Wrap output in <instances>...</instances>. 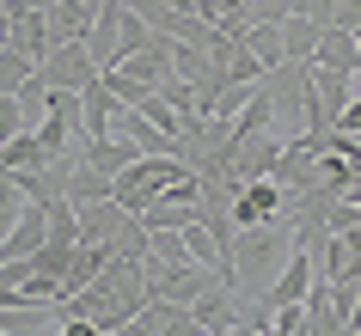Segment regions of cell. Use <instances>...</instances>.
Segmentation results:
<instances>
[{"label": "cell", "instance_id": "obj_1", "mask_svg": "<svg viewBox=\"0 0 361 336\" xmlns=\"http://www.w3.org/2000/svg\"><path fill=\"white\" fill-rule=\"evenodd\" d=\"M190 171L196 166H190V159H178V153H141L129 171H116V178H111V196L129 208V214H147V208L166 202L171 184H184Z\"/></svg>", "mask_w": 361, "mask_h": 336}, {"label": "cell", "instance_id": "obj_2", "mask_svg": "<svg viewBox=\"0 0 361 336\" xmlns=\"http://www.w3.org/2000/svg\"><path fill=\"white\" fill-rule=\"evenodd\" d=\"M209 287H221V275H214L209 263H196V257H171V263L147 257V294L159 299V306H184V312H190Z\"/></svg>", "mask_w": 361, "mask_h": 336}, {"label": "cell", "instance_id": "obj_3", "mask_svg": "<svg viewBox=\"0 0 361 336\" xmlns=\"http://www.w3.org/2000/svg\"><path fill=\"white\" fill-rule=\"evenodd\" d=\"M282 251H288L282 220L245 226V232L233 239V269H239V281H245V275H257V269H282Z\"/></svg>", "mask_w": 361, "mask_h": 336}, {"label": "cell", "instance_id": "obj_4", "mask_svg": "<svg viewBox=\"0 0 361 336\" xmlns=\"http://www.w3.org/2000/svg\"><path fill=\"white\" fill-rule=\"evenodd\" d=\"M312 281H319V263H312V251H288L282 257V269L269 275V294H264V306H306V294H312Z\"/></svg>", "mask_w": 361, "mask_h": 336}, {"label": "cell", "instance_id": "obj_5", "mask_svg": "<svg viewBox=\"0 0 361 336\" xmlns=\"http://www.w3.org/2000/svg\"><path fill=\"white\" fill-rule=\"evenodd\" d=\"M86 56L98 61V74L104 68H116L123 61V0H98V13H92V25H86Z\"/></svg>", "mask_w": 361, "mask_h": 336}, {"label": "cell", "instance_id": "obj_6", "mask_svg": "<svg viewBox=\"0 0 361 336\" xmlns=\"http://www.w3.org/2000/svg\"><path fill=\"white\" fill-rule=\"evenodd\" d=\"M43 86H68V92H80V86H86V80H98V61L86 56V43H56V49H49V56H43Z\"/></svg>", "mask_w": 361, "mask_h": 336}, {"label": "cell", "instance_id": "obj_7", "mask_svg": "<svg viewBox=\"0 0 361 336\" xmlns=\"http://www.w3.org/2000/svg\"><path fill=\"white\" fill-rule=\"evenodd\" d=\"M123 111H129V104H123V98H116L111 86H104V74L80 86V129H86V141H98V135H111V123H116Z\"/></svg>", "mask_w": 361, "mask_h": 336}, {"label": "cell", "instance_id": "obj_8", "mask_svg": "<svg viewBox=\"0 0 361 336\" xmlns=\"http://www.w3.org/2000/svg\"><path fill=\"white\" fill-rule=\"evenodd\" d=\"M74 214H80V244H116V232H123V220H129V208L116 202V196L86 202V208H74Z\"/></svg>", "mask_w": 361, "mask_h": 336}, {"label": "cell", "instance_id": "obj_9", "mask_svg": "<svg viewBox=\"0 0 361 336\" xmlns=\"http://www.w3.org/2000/svg\"><path fill=\"white\" fill-rule=\"evenodd\" d=\"M312 68H331V74H355V68H361V43H355V31H337V25H324L319 43H312Z\"/></svg>", "mask_w": 361, "mask_h": 336}, {"label": "cell", "instance_id": "obj_10", "mask_svg": "<svg viewBox=\"0 0 361 336\" xmlns=\"http://www.w3.org/2000/svg\"><path fill=\"white\" fill-rule=\"evenodd\" d=\"M80 159L92 171H104V178H116V171H129L141 159V147H135L129 135H98V141H80Z\"/></svg>", "mask_w": 361, "mask_h": 336}, {"label": "cell", "instance_id": "obj_11", "mask_svg": "<svg viewBox=\"0 0 361 336\" xmlns=\"http://www.w3.org/2000/svg\"><path fill=\"white\" fill-rule=\"evenodd\" d=\"M43 239H49V220H43V202H31V208L19 214V226H13V232L0 239V263H13V257H31V251H37Z\"/></svg>", "mask_w": 361, "mask_h": 336}, {"label": "cell", "instance_id": "obj_12", "mask_svg": "<svg viewBox=\"0 0 361 336\" xmlns=\"http://www.w3.org/2000/svg\"><path fill=\"white\" fill-rule=\"evenodd\" d=\"M116 68H123L129 80H141V86H153V92H159V86L171 80V37H159L153 49H141V56H123Z\"/></svg>", "mask_w": 361, "mask_h": 336}, {"label": "cell", "instance_id": "obj_13", "mask_svg": "<svg viewBox=\"0 0 361 336\" xmlns=\"http://www.w3.org/2000/svg\"><path fill=\"white\" fill-rule=\"evenodd\" d=\"M111 257H116L111 244H80V251H74V269L61 275V299L86 294V281H98V269H104V263H111Z\"/></svg>", "mask_w": 361, "mask_h": 336}, {"label": "cell", "instance_id": "obj_14", "mask_svg": "<svg viewBox=\"0 0 361 336\" xmlns=\"http://www.w3.org/2000/svg\"><path fill=\"white\" fill-rule=\"evenodd\" d=\"M6 49H25V56L43 68V56H49V19H43L37 6H31V13H25L13 31H6Z\"/></svg>", "mask_w": 361, "mask_h": 336}, {"label": "cell", "instance_id": "obj_15", "mask_svg": "<svg viewBox=\"0 0 361 336\" xmlns=\"http://www.w3.org/2000/svg\"><path fill=\"white\" fill-rule=\"evenodd\" d=\"M239 43H245L251 56L264 61L269 74H276V68H282V61H288V56H282V25H269V19H251L245 31H239Z\"/></svg>", "mask_w": 361, "mask_h": 336}, {"label": "cell", "instance_id": "obj_16", "mask_svg": "<svg viewBox=\"0 0 361 336\" xmlns=\"http://www.w3.org/2000/svg\"><path fill=\"white\" fill-rule=\"evenodd\" d=\"M56 153L37 141V129H25V135H13L6 147H0V171H31V166H49Z\"/></svg>", "mask_w": 361, "mask_h": 336}, {"label": "cell", "instance_id": "obj_17", "mask_svg": "<svg viewBox=\"0 0 361 336\" xmlns=\"http://www.w3.org/2000/svg\"><path fill=\"white\" fill-rule=\"evenodd\" d=\"M104 196H111V178H104V171H92V166H86V159L74 153V178H68V202H74V208H86V202H104Z\"/></svg>", "mask_w": 361, "mask_h": 336}, {"label": "cell", "instance_id": "obj_18", "mask_svg": "<svg viewBox=\"0 0 361 336\" xmlns=\"http://www.w3.org/2000/svg\"><path fill=\"white\" fill-rule=\"evenodd\" d=\"M324 25H312L306 13H294V19H282V56L288 61H312V43H319Z\"/></svg>", "mask_w": 361, "mask_h": 336}, {"label": "cell", "instance_id": "obj_19", "mask_svg": "<svg viewBox=\"0 0 361 336\" xmlns=\"http://www.w3.org/2000/svg\"><path fill=\"white\" fill-rule=\"evenodd\" d=\"M43 220H49V239L43 244H80V214H74L68 196L61 202H43Z\"/></svg>", "mask_w": 361, "mask_h": 336}, {"label": "cell", "instance_id": "obj_20", "mask_svg": "<svg viewBox=\"0 0 361 336\" xmlns=\"http://www.w3.org/2000/svg\"><path fill=\"white\" fill-rule=\"evenodd\" d=\"M31 74H37V61L25 56V49H0V92L6 98H19L31 86Z\"/></svg>", "mask_w": 361, "mask_h": 336}, {"label": "cell", "instance_id": "obj_21", "mask_svg": "<svg viewBox=\"0 0 361 336\" xmlns=\"http://www.w3.org/2000/svg\"><path fill=\"white\" fill-rule=\"evenodd\" d=\"M25 189L13 184V178H6V171H0V239H6V232H13V226H19V214H25Z\"/></svg>", "mask_w": 361, "mask_h": 336}, {"label": "cell", "instance_id": "obj_22", "mask_svg": "<svg viewBox=\"0 0 361 336\" xmlns=\"http://www.w3.org/2000/svg\"><path fill=\"white\" fill-rule=\"evenodd\" d=\"M159 43V31H153L147 19H135L129 6H123V56H141V49H153Z\"/></svg>", "mask_w": 361, "mask_h": 336}, {"label": "cell", "instance_id": "obj_23", "mask_svg": "<svg viewBox=\"0 0 361 336\" xmlns=\"http://www.w3.org/2000/svg\"><path fill=\"white\" fill-rule=\"evenodd\" d=\"M19 111H25V129H37L43 116H49V86H43V74H31V86L19 92Z\"/></svg>", "mask_w": 361, "mask_h": 336}, {"label": "cell", "instance_id": "obj_24", "mask_svg": "<svg viewBox=\"0 0 361 336\" xmlns=\"http://www.w3.org/2000/svg\"><path fill=\"white\" fill-rule=\"evenodd\" d=\"M13 135H25V111H19V98L0 92V147H6Z\"/></svg>", "mask_w": 361, "mask_h": 336}, {"label": "cell", "instance_id": "obj_25", "mask_svg": "<svg viewBox=\"0 0 361 336\" xmlns=\"http://www.w3.org/2000/svg\"><path fill=\"white\" fill-rule=\"evenodd\" d=\"M331 25L337 31H361V0H331Z\"/></svg>", "mask_w": 361, "mask_h": 336}, {"label": "cell", "instance_id": "obj_26", "mask_svg": "<svg viewBox=\"0 0 361 336\" xmlns=\"http://www.w3.org/2000/svg\"><path fill=\"white\" fill-rule=\"evenodd\" d=\"M331 129H337V135H361V92L337 111V123H331Z\"/></svg>", "mask_w": 361, "mask_h": 336}, {"label": "cell", "instance_id": "obj_27", "mask_svg": "<svg viewBox=\"0 0 361 336\" xmlns=\"http://www.w3.org/2000/svg\"><path fill=\"white\" fill-rule=\"evenodd\" d=\"M56 336H104V330H98L92 318H74V312H61V330H56Z\"/></svg>", "mask_w": 361, "mask_h": 336}, {"label": "cell", "instance_id": "obj_28", "mask_svg": "<svg viewBox=\"0 0 361 336\" xmlns=\"http://www.w3.org/2000/svg\"><path fill=\"white\" fill-rule=\"evenodd\" d=\"M355 92H361V68H355Z\"/></svg>", "mask_w": 361, "mask_h": 336}, {"label": "cell", "instance_id": "obj_29", "mask_svg": "<svg viewBox=\"0 0 361 336\" xmlns=\"http://www.w3.org/2000/svg\"><path fill=\"white\" fill-rule=\"evenodd\" d=\"M0 49H6V31H0Z\"/></svg>", "mask_w": 361, "mask_h": 336}, {"label": "cell", "instance_id": "obj_30", "mask_svg": "<svg viewBox=\"0 0 361 336\" xmlns=\"http://www.w3.org/2000/svg\"><path fill=\"white\" fill-rule=\"evenodd\" d=\"M0 336H13V330H0Z\"/></svg>", "mask_w": 361, "mask_h": 336}, {"label": "cell", "instance_id": "obj_31", "mask_svg": "<svg viewBox=\"0 0 361 336\" xmlns=\"http://www.w3.org/2000/svg\"><path fill=\"white\" fill-rule=\"evenodd\" d=\"M355 43H361V31H355Z\"/></svg>", "mask_w": 361, "mask_h": 336}]
</instances>
